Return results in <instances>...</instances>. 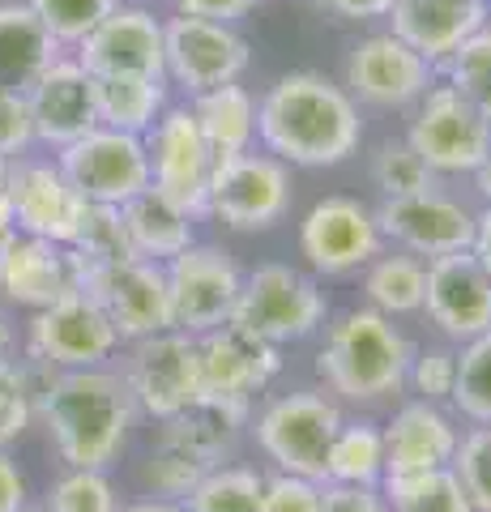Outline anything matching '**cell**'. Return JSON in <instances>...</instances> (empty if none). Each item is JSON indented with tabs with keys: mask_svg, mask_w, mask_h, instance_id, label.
Segmentation results:
<instances>
[{
	"mask_svg": "<svg viewBox=\"0 0 491 512\" xmlns=\"http://www.w3.org/2000/svg\"><path fill=\"white\" fill-rule=\"evenodd\" d=\"M26 363V359H22ZM35 384V419L69 470H107L124 453L137 423V406L116 367H82L52 372L26 363Z\"/></svg>",
	"mask_w": 491,
	"mask_h": 512,
	"instance_id": "obj_1",
	"label": "cell"
},
{
	"mask_svg": "<svg viewBox=\"0 0 491 512\" xmlns=\"http://www.w3.org/2000/svg\"><path fill=\"white\" fill-rule=\"evenodd\" d=\"M257 141L287 167H342L363 141L359 103L325 73H282L257 103Z\"/></svg>",
	"mask_w": 491,
	"mask_h": 512,
	"instance_id": "obj_2",
	"label": "cell"
},
{
	"mask_svg": "<svg viewBox=\"0 0 491 512\" xmlns=\"http://www.w3.org/2000/svg\"><path fill=\"white\" fill-rule=\"evenodd\" d=\"M410 355L415 346L406 333L389 316L359 303L329 320L325 346L316 350V380L334 402L376 406L406 389Z\"/></svg>",
	"mask_w": 491,
	"mask_h": 512,
	"instance_id": "obj_3",
	"label": "cell"
},
{
	"mask_svg": "<svg viewBox=\"0 0 491 512\" xmlns=\"http://www.w3.org/2000/svg\"><path fill=\"white\" fill-rule=\"evenodd\" d=\"M342 419V402H334L325 389H291L261 406L252 436H257V448L274 461L278 474L325 483L329 444H334Z\"/></svg>",
	"mask_w": 491,
	"mask_h": 512,
	"instance_id": "obj_4",
	"label": "cell"
},
{
	"mask_svg": "<svg viewBox=\"0 0 491 512\" xmlns=\"http://www.w3.org/2000/svg\"><path fill=\"white\" fill-rule=\"evenodd\" d=\"M231 320L274 346H291V342H308L325 329L329 299L321 282L304 274V269L287 261H265L252 274H244V291Z\"/></svg>",
	"mask_w": 491,
	"mask_h": 512,
	"instance_id": "obj_5",
	"label": "cell"
},
{
	"mask_svg": "<svg viewBox=\"0 0 491 512\" xmlns=\"http://www.w3.org/2000/svg\"><path fill=\"white\" fill-rule=\"evenodd\" d=\"M120 380L129 389L137 414H146L154 423H167L171 414H180L188 402H197L205 393L201 380V346L193 333L167 329L141 342H124V363Z\"/></svg>",
	"mask_w": 491,
	"mask_h": 512,
	"instance_id": "obj_6",
	"label": "cell"
},
{
	"mask_svg": "<svg viewBox=\"0 0 491 512\" xmlns=\"http://www.w3.org/2000/svg\"><path fill=\"white\" fill-rule=\"evenodd\" d=\"M291 197H295L291 167L265 150H244L214 163L205 214L218 218L231 231L257 235L278 227L291 214Z\"/></svg>",
	"mask_w": 491,
	"mask_h": 512,
	"instance_id": "obj_7",
	"label": "cell"
},
{
	"mask_svg": "<svg viewBox=\"0 0 491 512\" xmlns=\"http://www.w3.org/2000/svg\"><path fill=\"white\" fill-rule=\"evenodd\" d=\"M406 141L436 180L440 175H474L491 146V116L462 99L449 82H436L410 107Z\"/></svg>",
	"mask_w": 491,
	"mask_h": 512,
	"instance_id": "obj_8",
	"label": "cell"
},
{
	"mask_svg": "<svg viewBox=\"0 0 491 512\" xmlns=\"http://www.w3.org/2000/svg\"><path fill=\"white\" fill-rule=\"evenodd\" d=\"M120 333L107 312L86 291L56 299L52 308L30 312L26 325V363L52 367V372H82L107 367L120 350Z\"/></svg>",
	"mask_w": 491,
	"mask_h": 512,
	"instance_id": "obj_9",
	"label": "cell"
},
{
	"mask_svg": "<svg viewBox=\"0 0 491 512\" xmlns=\"http://www.w3.org/2000/svg\"><path fill=\"white\" fill-rule=\"evenodd\" d=\"M82 291L107 312L120 342H141L176 329L167 269L158 261H146V256H129L116 265H86Z\"/></svg>",
	"mask_w": 491,
	"mask_h": 512,
	"instance_id": "obj_10",
	"label": "cell"
},
{
	"mask_svg": "<svg viewBox=\"0 0 491 512\" xmlns=\"http://www.w3.org/2000/svg\"><path fill=\"white\" fill-rule=\"evenodd\" d=\"M248 39L235 26L205 18H163V82L184 90L188 99L240 82L248 69Z\"/></svg>",
	"mask_w": 491,
	"mask_h": 512,
	"instance_id": "obj_11",
	"label": "cell"
},
{
	"mask_svg": "<svg viewBox=\"0 0 491 512\" xmlns=\"http://www.w3.org/2000/svg\"><path fill=\"white\" fill-rule=\"evenodd\" d=\"M163 269H167L176 329L201 338V333L227 325L235 316V303H240V291H244V269L227 248L197 239L193 248L171 256Z\"/></svg>",
	"mask_w": 491,
	"mask_h": 512,
	"instance_id": "obj_12",
	"label": "cell"
},
{
	"mask_svg": "<svg viewBox=\"0 0 491 512\" xmlns=\"http://www.w3.org/2000/svg\"><path fill=\"white\" fill-rule=\"evenodd\" d=\"M60 171L90 205H129L137 192L150 188V154L146 141L116 128H90L73 146L56 150Z\"/></svg>",
	"mask_w": 491,
	"mask_h": 512,
	"instance_id": "obj_13",
	"label": "cell"
},
{
	"mask_svg": "<svg viewBox=\"0 0 491 512\" xmlns=\"http://www.w3.org/2000/svg\"><path fill=\"white\" fill-rule=\"evenodd\" d=\"M299 252L312 274L346 278L359 274L376 252H385V235L376 227V210L359 197H321L299 222Z\"/></svg>",
	"mask_w": 491,
	"mask_h": 512,
	"instance_id": "obj_14",
	"label": "cell"
},
{
	"mask_svg": "<svg viewBox=\"0 0 491 512\" xmlns=\"http://www.w3.org/2000/svg\"><path fill=\"white\" fill-rule=\"evenodd\" d=\"M141 141L150 154V188L184 205L193 218H205V197H210V175L218 158L205 146L193 107L171 103Z\"/></svg>",
	"mask_w": 491,
	"mask_h": 512,
	"instance_id": "obj_15",
	"label": "cell"
},
{
	"mask_svg": "<svg viewBox=\"0 0 491 512\" xmlns=\"http://www.w3.org/2000/svg\"><path fill=\"white\" fill-rule=\"evenodd\" d=\"M376 227L385 244L402 248L419 261H436L474 244V210L449 197L445 188H423L410 197H385L376 205Z\"/></svg>",
	"mask_w": 491,
	"mask_h": 512,
	"instance_id": "obj_16",
	"label": "cell"
},
{
	"mask_svg": "<svg viewBox=\"0 0 491 512\" xmlns=\"http://www.w3.org/2000/svg\"><path fill=\"white\" fill-rule=\"evenodd\" d=\"M5 197H9L18 231L52 239V244H73L77 227H82V218H86V205H90L82 192L69 184V175L60 171L56 154L52 158H39V154L9 158Z\"/></svg>",
	"mask_w": 491,
	"mask_h": 512,
	"instance_id": "obj_17",
	"label": "cell"
},
{
	"mask_svg": "<svg viewBox=\"0 0 491 512\" xmlns=\"http://www.w3.org/2000/svg\"><path fill=\"white\" fill-rule=\"evenodd\" d=\"M342 86L363 107L406 111L436 86V64H427L415 47H406L398 35L380 30V35H368L351 47Z\"/></svg>",
	"mask_w": 491,
	"mask_h": 512,
	"instance_id": "obj_18",
	"label": "cell"
},
{
	"mask_svg": "<svg viewBox=\"0 0 491 512\" xmlns=\"http://www.w3.org/2000/svg\"><path fill=\"white\" fill-rule=\"evenodd\" d=\"M73 60L94 77H163V18L150 5H120L73 47Z\"/></svg>",
	"mask_w": 491,
	"mask_h": 512,
	"instance_id": "obj_19",
	"label": "cell"
},
{
	"mask_svg": "<svg viewBox=\"0 0 491 512\" xmlns=\"http://www.w3.org/2000/svg\"><path fill=\"white\" fill-rule=\"evenodd\" d=\"M423 316L453 346H462L491 329V274L479 265V256L470 248L427 261Z\"/></svg>",
	"mask_w": 491,
	"mask_h": 512,
	"instance_id": "obj_20",
	"label": "cell"
},
{
	"mask_svg": "<svg viewBox=\"0 0 491 512\" xmlns=\"http://www.w3.org/2000/svg\"><path fill=\"white\" fill-rule=\"evenodd\" d=\"M82 274L86 265L69 244L18 231L0 248V303L22 312H43L56 299L82 291Z\"/></svg>",
	"mask_w": 491,
	"mask_h": 512,
	"instance_id": "obj_21",
	"label": "cell"
},
{
	"mask_svg": "<svg viewBox=\"0 0 491 512\" xmlns=\"http://www.w3.org/2000/svg\"><path fill=\"white\" fill-rule=\"evenodd\" d=\"M94 77L77 64L69 52L56 56L26 90L30 128H35V146L43 150H65L90 128H99V94H94Z\"/></svg>",
	"mask_w": 491,
	"mask_h": 512,
	"instance_id": "obj_22",
	"label": "cell"
},
{
	"mask_svg": "<svg viewBox=\"0 0 491 512\" xmlns=\"http://www.w3.org/2000/svg\"><path fill=\"white\" fill-rule=\"evenodd\" d=\"M197 346H201L205 393H214V397L257 402V393H265L269 380L282 372V346L257 338V333L235 325V320L201 333Z\"/></svg>",
	"mask_w": 491,
	"mask_h": 512,
	"instance_id": "obj_23",
	"label": "cell"
},
{
	"mask_svg": "<svg viewBox=\"0 0 491 512\" xmlns=\"http://www.w3.org/2000/svg\"><path fill=\"white\" fill-rule=\"evenodd\" d=\"M385 431V474H419V470H445L453 466L462 423L440 402L410 397L393 410Z\"/></svg>",
	"mask_w": 491,
	"mask_h": 512,
	"instance_id": "obj_24",
	"label": "cell"
},
{
	"mask_svg": "<svg viewBox=\"0 0 491 512\" xmlns=\"http://www.w3.org/2000/svg\"><path fill=\"white\" fill-rule=\"evenodd\" d=\"M389 35H398L406 47L427 60L445 64L474 30L487 26L483 0H393L389 5Z\"/></svg>",
	"mask_w": 491,
	"mask_h": 512,
	"instance_id": "obj_25",
	"label": "cell"
},
{
	"mask_svg": "<svg viewBox=\"0 0 491 512\" xmlns=\"http://www.w3.org/2000/svg\"><path fill=\"white\" fill-rule=\"evenodd\" d=\"M248 423H252V402H231V397L201 393L197 402H188L180 414L158 423V440L184 448L205 470H214V466H227L231 461Z\"/></svg>",
	"mask_w": 491,
	"mask_h": 512,
	"instance_id": "obj_26",
	"label": "cell"
},
{
	"mask_svg": "<svg viewBox=\"0 0 491 512\" xmlns=\"http://www.w3.org/2000/svg\"><path fill=\"white\" fill-rule=\"evenodd\" d=\"M120 214H124V227H129L133 252L146 256V261L167 265L171 256H180L184 248L197 244V218L184 205L163 197L158 188L137 192L129 205H120Z\"/></svg>",
	"mask_w": 491,
	"mask_h": 512,
	"instance_id": "obj_27",
	"label": "cell"
},
{
	"mask_svg": "<svg viewBox=\"0 0 491 512\" xmlns=\"http://www.w3.org/2000/svg\"><path fill=\"white\" fill-rule=\"evenodd\" d=\"M56 56H65V47L47 35L26 0H0V86L26 94Z\"/></svg>",
	"mask_w": 491,
	"mask_h": 512,
	"instance_id": "obj_28",
	"label": "cell"
},
{
	"mask_svg": "<svg viewBox=\"0 0 491 512\" xmlns=\"http://www.w3.org/2000/svg\"><path fill=\"white\" fill-rule=\"evenodd\" d=\"M188 107H193L197 128L214 158L252 150V141H257V99L240 82L205 90L197 99H188Z\"/></svg>",
	"mask_w": 491,
	"mask_h": 512,
	"instance_id": "obj_29",
	"label": "cell"
},
{
	"mask_svg": "<svg viewBox=\"0 0 491 512\" xmlns=\"http://www.w3.org/2000/svg\"><path fill=\"white\" fill-rule=\"evenodd\" d=\"M423 286H427V261H419V256H410L402 248L376 252L372 261L363 265V295H368V308H376L389 320L423 312Z\"/></svg>",
	"mask_w": 491,
	"mask_h": 512,
	"instance_id": "obj_30",
	"label": "cell"
},
{
	"mask_svg": "<svg viewBox=\"0 0 491 512\" xmlns=\"http://www.w3.org/2000/svg\"><path fill=\"white\" fill-rule=\"evenodd\" d=\"M167 82L163 77H103L94 94H99V124L116 128V133L146 137L154 120L171 107L167 103Z\"/></svg>",
	"mask_w": 491,
	"mask_h": 512,
	"instance_id": "obj_31",
	"label": "cell"
},
{
	"mask_svg": "<svg viewBox=\"0 0 491 512\" xmlns=\"http://www.w3.org/2000/svg\"><path fill=\"white\" fill-rule=\"evenodd\" d=\"M385 478V431L372 419H342L334 444H329V478L325 483L380 487Z\"/></svg>",
	"mask_w": 491,
	"mask_h": 512,
	"instance_id": "obj_32",
	"label": "cell"
},
{
	"mask_svg": "<svg viewBox=\"0 0 491 512\" xmlns=\"http://www.w3.org/2000/svg\"><path fill=\"white\" fill-rule=\"evenodd\" d=\"M380 495H385L389 512H474L453 466L419 470V474H385L380 478Z\"/></svg>",
	"mask_w": 491,
	"mask_h": 512,
	"instance_id": "obj_33",
	"label": "cell"
},
{
	"mask_svg": "<svg viewBox=\"0 0 491 512\" xmlns=\"http://www.w3.org/2000/svg\"><path fill=\"white\" fill-rule=\"evenodd\" d=\"M449 410L457 414V423H491V329L457 346V380L449 393Z\"/></svg>",
	"mask_w": 491,
	"mask_h": 512,
	"instance_id": "obj_34",
	"label": "cell"
},
{
	"mask_svg": "<svg viewBox=\"0 0 491 512\" xmlns=\"http://www.w3.org/2000/svg\"><path fill=\"white\" fill-rule=\"evenodd\" d=\"M265 474L252 466H214L184 500L188 512H257Z\"/></svg>",
	"mask_w": 491,
	"mask_h": 512,
	"instance_id": "obj_35",
	"label": "cell"
},
{
	"mask_svg": "<svg viewBox=\"0 0 491 512\" xmlns=\"http://www.w3.org/2000/svg\"><path fill=\"white\" fill-rule=\"evenodd\" d=\"M69 248L82 256V265H116V261L137 256L129 227H124V214L116 205H86V218Z\"/></svg>",
	"mask_w": 491,
	"mask_h": 512,
	"instance_id": "obj_36",
	"label": "cell"
},
{
	"mask_svg": "<svg viewBox=\"0 0 491 512\" xmlns=\"http://www.w3.org/2000/svg\"><path fill=\"white\" fill-rule=\"evenodd\" d=\"M201 478H205L201 461H193L184 448L167 444V440H158L150 453H146V461H141V483H146V491L154 495V500H176V504H184Z\"/></svg>",
	"mask_w": 491,
	"mask_h": 512,
	"instance_id": "obj_37",
	"label": "cell"
},
{
	"mask_svg": "<svg viewBox=\"0 0 491 512\" xmlns=\"http://www.w3.org/2000/svg\"><path fill=\"white\" fill-rule=\"evenodd\" d=\"M440 69H445V82L462 94V99H470L474 107H483L491 116V26L474 30Z\"/></svg>",
	"mask_w": 491,
	"mask_h": 512,
	"instance_id": "obj_38",
	"label": "cell"
},
{
	"mask_svg": "<svg viewBox=\"0 0 491 512\" xmlns=\"http://www.w3.org/2000/svg\"><path fill=\"white\" fill-rule=\"evenodd\" d=\"M372 184L380 197H410V192L436 188V175L427 171L423 158L410 150V141H380L372 154Z\"/></svg>",
	"mask_w": 491,
	"mask_h": 512,
	"instance_id": "obj_39",
	"label": "cell"
},
{
	"mask_svg": "<svg viewBox=\"0 0 491 512\" xmlns=\"http://www.w3.org/2000/svg\"><path fill=\"white\" fill-rule=\"evenodd\" d=\"M26 5L60 47H77L120 0H26Z\"/></svg>",
	"mask_w": 491,
	"mask_h": 512,
	"instance_id": "obj_40",
	"label": "cell"
},
{
	"mask_svg": "<svg viewBox=\"0 0 491 512\" xmlns=\"http://www.w3.org/2000/svg\"><path fill=\"white\" fill-rule=\"evenodd\" d=\"M43 512H120L107 470H65L43 500Z\"/></svg>",
	"mask_w": 491,
	"mask_h": 512,
	"instance_id": "obj_41",
	"label": "cell"
},
{
	"mask_svg": "<svg viewBox=\"0 0 491 512\" xmlns=\"http://www.w3.org/2000/svg\"><path fill=\"white\" fill-rule=\"evenodd\" d=\"M30 423H35V384L26 363L0 359V453H9Z\"/></svg>",
	"mask_w": 491,
	"mask_h": 512,
	"instance_id": "obj_42",
	"label": "cell"
},
{
	"mask_svg": "<svg viewBox=\"0 0 491 512\" xmlns=\"http://www.w3.org/2000/svg\"><path fill=\"white\" fill-rule=\"evenodd\" d=\"M453 380H457V346H453V342L415 346V355H410V367H406V389H410V393L423 397V402L449 406Z\"/></svg>",
	"mask_w": 491,
	"mask_h": 512,
	"instance_id": "obj_43",
	"label": "cell"
},
{
	"mask_svg": "<svg viewBox=\"0 0 491 512\" xmlns=\"http://www.w3.org/2000/svg\"><path fill=\"white\" fill-rule=\"evenodd\" d=\"M453 474L470 495L474 512H491V423L462 431L453 453Z\"/></svg>",
	"mask_w": 491,
	"mask_h": 512,
	"instance_id": "obj_44",
	"label": "cell"
},
{
	"mask_svg": "<svg viewBox=\"0 0 491 512\" xmlns=\"http://www.w3.org/2000/svg\"><path fill=\"white\" fill-rule=\"evenodd\" d=\"M257 512H325L321 508V483L295 478V474H269Z\"/></svg>",
	"mask_w": 491,
	"mask_h": 512,
	"instance_id": "obj_45",
	"label": "cell"
},
{
	"mask_svg": "<svg viewBox=\"0 0 491 512\" xmlns=\"http://www.w3.org/2000/svg\"><path fill=\"white\" fill-rule=\"evenodd\" d=\"M35 150V128L22 90L0 86V158H22Z\"/></svg>",
	"mask_w": 491,
	"mask_h": 512,
	"instance_id": "obj_46",
	"label": "cell"
},
{
	"mask_svg": "<svg viewBox=\"0 0 491 512\" xmlns=\"http://www.w3.org/2000/svg\"><path fill=\"white\" fill-rule=\"evenodd\" d=\"M321 508L325 512H389L380 487H355V483H321Z\"/></svg>",
	"mask_w": 491,
	"mask_h": 512,
	"instance_id": "obj_47",
	"label": "cell"
},
{
	"mask_svg": "<svg viewBox=\"0 0 491 512\" xmlns=\"http://www.w3.org/2000/svg\"><path fill=\"white\" fill-rule=\"evenodd\" d=\"M171 5H176L180 18H205V22L235 26L257 9V0H171Z\"/></svg>",
	"mask_w": 491,
	"mask_h": 512,
	"instance_id": "obj_48",
	"label": "cell"
},
{
	"mask_svg": "<svg viewBox=\"0 0 491 512\" xmlns=\"http://www.w3.org/2000/svg\"><path fill=\"white\" fill-rule=\"evenodd\" d=\"M30 504V483L13 453H0V512H18Z\"/></svg>",
	"mask_w": 491,
	"mask_h": 512,
	"instance_id": "obj_49",
	"label": "cell"
},
{
	"mask_svg": "<svg viewBox=\"0 0 491 512\" xmlns=\"http://www.w3.org/2000/svg\"><path fill=\"white\" fill-rule=\"evenodd\" d=\"M321 5L346 22H372V18H385L393 0H321Z\"/></svg>",
	"mask_w": 491,
	"mask_h": 512,
	"instance_id": "obj_50",
	"label": "cell"
},
{
	"mask_svg": "<svg viewBox=\"0 0 491 512\" xmlns=\"http://www.w3.org/2000/svg\"><path fill=\"white\" fill-rule=\"evenodd\" d=\"M470 252L479 256V265L491 274V205H483V210L474 214V244H470Z\"/></svg>",
	"mask_w": 491,
	"mask_h": 512,
	"instance_id": "obj_51",
	"label": "cell"
},
{
	"mask_svg": "<svg viewBox=\"0 0 491 512\" xmlns=\"http://www.w3.org/2000/svg\"><path fill=\"white\" fill-rule=\"evenodd\" d=\"M13 346H18V329H13L9 308L0 303V359H13Z\"/></svg>",
	"mask_w": 491,
	"mask_h": 512,
	"instance_id": "obj_52",
	"label": "cell"
},
{
	"mask_svg": "<svg viewBox=\"0 0 491 512\" xmlns=\"http://www.w3.org/2000/svg\"><path fill=\"white\" fill-rule=\"evenodd\" d=\"M18 235V222H13V210H9V197H5V188H0V248L9 244V239Z\"/></svg>",
	"mask_w": 491,
	"mask_h": 512,
	"instance_id": "obj_53",
	"label": "cell"
},
{
	"mask_svg": "<svg viewBox=\"0 0 491 512\" xmlns=\"http://www.w3.org/2000/svg\"><path fill=\"white\" fill-rule=\"evenodd\" d=\"M120 512H188L184 504H176V500H137V504H129V508H120Z\"/></svg>",
	"mask_w": 491,
	"mask_h": 512,
	"instance_id": "obj_54",
	"label": "cell"
},
{
	"mask_svg": "<svg viewBox=\"0 0 491 512\" xmlns=\"http://www.w3.org/2000/svg\"><path fill=\"white\" fill-rule=\"evenodd\" d=\"M474 188H479V197L491 205V146H487V154H483L479 171H474Z\"/></svg>",
	"mask_w": 491,
	"mask_h": 512,
	"instance_id": "obj_55",
	"label": "cell"
},
{
	"mask_svg": "<svg viewBox=\"0 0 491 512\" xmlns=\"http://www.w3.org/2000/svg\"><path fill=\"white\" fill-rule=\"evenodd\" d=\"M5 171H9V158H0V188H5Z\"/></svg>",
	"mask_w": 491,
	"mask_h": 512,
	"instance_id": "obj_56",
	"label": "cell"
},
{
	"mask_svg": "<svg viewBox=\"0 0 491 512\" xmlns=\"http://www.w3.org/2000/svg\"><path fill=\"white\" fill-rule=\"evenodd\" d=\"M129 5H150V9H154V5H158V0H129Z\"/></svg>",
	"mask_w": 491,
	"mask_h": 512,
	"instance_id": "obj_57",
	"label": "cell"
},
{
	"mask_svg": "<svg viewBox=\"0 0 491 512\" xmlns=\"http://www.w3.org/2000/svg\"><path fill=\"white\" fill-rule=\"evenodd\" d=\"M483 9H487V26H491V0H483Z\"/></svg>",
	"mask_w": 491,
	"mask_h": 512,
	"instance_id": "obj_58",
	"label": "cell"
},
{
	"mask_svg": "<svg viewBox=\"0 0 491 512\" xmlns=\"http://www.w3.org/2000/svg\"><path fill=\"white\" fill-rule=\"evenodd\" d=\"M18 512H43V508H30V504H26V508H18Z\"/></svg>",
	"mask_w": 491,
	"mask_h": 512,
	"instance_id": "obj_59",
	"label": "cell"
}]
</instances>
